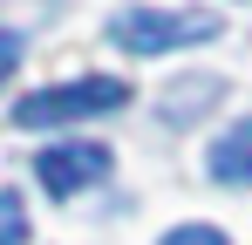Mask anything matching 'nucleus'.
<instances>
[{"instance_id":"nucleus-6","label":"nucleus","mask_w":252,"mask_h":245,"mask_svg":"<svg viewBox=\"0 0 252 245\" xmlns=\"http://www.w3.org/2000/svg\"><path fill=\"white\" fill-rule=\"evenodd\" d=\"M164 245H232L218 225H177V232H164Z\"/></svg>"},{"instance_id":"nucleus-2","label":"nucleus","mask_w":252,"mask_h":245,"mask_svg":"<svg viewBox=\"0 0 252 245\" xmlns=\"http://www.w3.org/2000/svg\"><path fill=\"white\" fill-rule=\"evenodd\" d=\"M218 34V14H198V7H184V14H164V7H129L109 21V41L129 48V55H170V48H198V41Z\"/></svg>"},{"instance_id":"nucleus-7","label":"nucleus","mask_w":252,"mask_h":245,"mask_svg":"<svg viewBox=\"0 0 252 245\" xmlns=\"http://www.w3.org/2000/svg\"><path fill=\"white\" fill-rule=\"evenodd\" d=\"M14 61H21V34H7V28H0V82L14 75Z\"/></svg>"},{"instance_id":"nucleus-1","label":"nucleus","mask_w":252,"mask_h":245,"mask_svg":"<svg viewBox=\"0 0 252 245\" xmlns=\"http://www.w3.org/2000/svg\"><path fill=\"white\" fill-rule=\"evenodd\" d=\"M123 102H129V82H116V75H82V82H55V89L21 95V102H14V122H21V129H62V122L123 109Z\"/></svg>"},{"instance_id":"nucleus-3","label":"nucleus","mask_w":252,"mask_h":245,"mask_svg":"<svg viewBox=\"0 0 252 245\" xmlns=\"http://www.w3.org/2000/svg\"><path fill=\"white\" fill-rule=\"evenodd\" d=\"M34 177H41L55 198H75V191H89V184L109 177V150L102 143H55V150L34 157Z\"/></svg>"},{"instance_id":"nucleus-4","label":"nucleus","mask_w":252,"mask_h":245,"mask_svg":"<svg viewBox=\"0 0 252 245\" xmlns=\"http://www.w3.org/2000/svg\"><path fill=\"white\" fill-rule=\"evenodd\" d=\"M205 170L218 177V184H252V122H232V129L211 143Z\"/></svg>"},{"instance_id":"nucleus-5","label":"nucleus","mask_w":252,"mask_h":245,"mask_svg":"<svg viewBox=\"0 0 252 245\" xmlns=\"http://www.w3.org/2000/svg\"><path fill=\"white\" fill-rule=\"evenodd\" d=\"M0 245H28V204H21V191H0Z\"/></svg>"}]
</instances>
